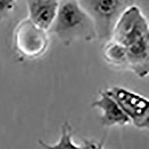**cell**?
Listing matches in <instances>:
<instances>
[{"label": "cell", "mask_w": 149, "mask_h": 149, "mask_svg": "<svg viewBox=\"0 0 149 149\" xmlns=\"http://www.w3.org/2000/svg\"><path fill=\"white\" fill-rule=\"evenodd\" d=\"M110 40L126 49L128 71L139 78L148 75V22L138 6L133 5L122 14L113 29Z\"/></svg>", "instance_id": "cell-1"}, {"label": "cell", "mask_w": 149, "mask_h": 149, "mask_svg": "<svg viewBox=\"0 0 149 149\" xmlns=\"http://www.w3.org/2000/svg\"><path fill=\"white\" fill-rule=\"evenodd\" d=\"M65 46L74 42H91L97 38L92 19L81 7L78 0H59L55 19L48 31Z\"/></svg>", "instance_id": "cell-2"}, {"label": "cell", "mask_w": 149, "mask_h": 149, "mask_svg": "<svg viewBox=\"0 0 149 149\" xmlns=\"http://www.w3.org/2000/svg\"><path fill=\"white\" fill-rule=\"evenodd\" d=\"M90 16L95 26L97 38L110 39L116 23L124 12L135 5L136 0H78Z\"/></svg>", "instance_id": "cell-3"}, {"label": "cell", "mask_w": 149, "mask_h": 149, "mask_svg": "<svg viewBox=\"0 0 149 149\" xmlns=\"http://www.w3.org/2000/svg\"><path fill=\"white\" fill-rule=\"evenodd\" d=\"M13 44L21 56L28 59H37L48 51L50 39L48 31L37 27L26 18L14 28Z\"/></svg>", "instance_id": "cell-4"}, {"label": "cell", "mask_w": 149, "mask_h": 149, "mask_svg": "<svg viewBox=\"0 0 149 149\" xmlns=\"http://www.w3.org/2000/svg\"><path fill=\"white\" fill-rule=\"evenodd\" d=\"M106 92L113 98L130 123L138 129L149 127V102L145 96L119 86H112Z\"/></svg>", "instance_id": "cell-5"}, {"label": "cell", "mask_w": 149, "mask_h": 149, "mask_svg": "<svg viewBox=\"0 0 149 149\" xmlns=\"http://www.w3.org/2000/svg\"><path fill=\"white\" fill-rule=\"evenodd\" d=\"M91 107L102 110L101 122L103 127H123L130 124L128 117L105 90L99 92V98L92 102Z\"/></svg>", "instance_id": "cell-6"}, {"label": "cell", "mask_w": 149, "mask_h": 149, "mask_svg": "<svg viewBox=\"0 0 149 149\" xmlns=\"http://www.w3.org/2000/svg\"><path fill=\"white\" fill-rule=\"evenodd\" d=\"M31 22L46 31L49 30L55 19L59 0H26Z\"/></svg>", "instance_id": "cell-7"}, {"label": "cell", "mask_w": 149, "mask_h": 149, "mask_svg": "<svg viewBox=\"0 0 149 149\" xmlns=\"http://www.w3.org/2000/svg\"><path fill=\"white\" fill-rule=\"evenodd\" d=\"M104 60L110 66L118 70H128V58L126 49L112 40L106 41L102 48Z\"/></svg>", "instance_id": "cell-8"}, {"label": "cell", "mask_w": 149, "mask_h": 149, "mask_svg": "<svg viewBox=\"0 0 149 149\" xmlns=\"http://www.w3.org/2000/svg\"><path fill=\"white\" fill-rule=\"evenodd\" d=\"M61 136L59 141L53 145L48 144L39 139L38 143L44 149H82L83 146L77 145L72 140L73 128L69 122H64L61 127Z\"/></svg>", "instance_id": "cell-9"}, {"label": "cell", "mask_w": 149, "mask_h": 149, "mask_svg": "<svg viewBox=\"0 0 149 149\" xmlns=\"http://www.w3.org/2000/svg\"><path fill=\"white\" fill-rule=\"evenodd\" d=\"M17 7V0H0V21L7 18Z\"/></svg>", "instance_id": "cell-10"}, {"label": "cell", "mask_w": 149, "mask_h": 149, "mask_svg": "<svg viewBox=\"0 0 149 149\" xmlns=\"http://www.w3.org/2000/svg\"><path fill=\"white\" fill-rule=\"evenodd\" d=\"M95 142L92 140H84V143L82 144V146H83V148L82 149H91L92 147L93 146Z\"/></svg>", "instance_id": "cell-11"}, {"label": "cell", "mask_w": 149, "mask_h": 149, "mask_svg": "<svg viewBox=\"0 0 149 149\" xmlns=\"http://www.w3.org/2000/svg\"><path fill=\"white\" fill-rule=\"evenodd\" d=\"M91 149H104V139L99 142H95Z\"/></svg>", "instance_id": "cell-12"}]
</instances>
